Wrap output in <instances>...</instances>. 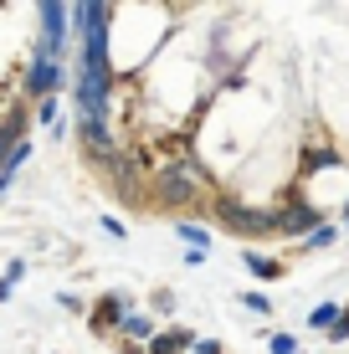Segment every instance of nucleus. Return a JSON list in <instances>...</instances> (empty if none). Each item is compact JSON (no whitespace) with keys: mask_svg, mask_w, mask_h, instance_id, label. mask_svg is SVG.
Returning <instances> with one entry per match:
<instances>
[{"mask_svg":"<svg viewBox=\"0 0 349 354\" xmlns=\"http://www.w3.org/2000/svg\"><path fill=\"white\" fill-rule=\"evenodd\" d=\"M211 195V175L206 165L196 160V154H175V160H164L160 169H149V205L154 211H175L180 221H185L190 211H200Z\"/></svg>","mask_w":349,"mask_h":354,"instance_id":"nucleus-1","label":"nucleus"},{"mask_svg":"<svg viewBox=\"0 0 349 354\" xmlns=\"http://www.w3.org/2000/svg\"><path fill=\"white\" fill-rule=\"evenodd\" d=\"M211 216L221 221V231H232V236L247 241V247H257V241H278V211H272V205H252L236 190H216Z\"/></svg>","mask_w":349,"mask_h":354,"instance_id":"nucleus-2","label":"nucleus"},{"mask_svg":"<svg viewBox=\"0 0 349 354\" xmlns=\"http://www.w3.org/2000/svg\"><path fill=\"white\" fill-rule=\"evenodd\" d=\"M103 180H108V190H113L124 205H149V175H144L139 149H118L113 160L103 165Z\"/></svg>","mask_w":349,"mask_h":354,"instance_id":"nucleus-3","label":"nucleus"},{"mask_svg":"<svg viewBox=\"0 0 349 354\" xmlns=\"http://www.w3.org/2000/svg\"><path fill=\"white\" fill-rule=\"evenodd\" d=\"M36 21H41L36 57H52V62H62L67 41H72V6H62V0H41V6H36Z\"/></svg>","mask_w":349,"mask_h":354,"instance_id":"nucleus-4","label":"nucleus"},{"mask_svg":"<svg viewBox=\"0 0 349 354\" xmlns=\"http://www.w3.org/2000/svg\"><path fill=\"white\" fill-rule=\"evenodd\" d=\"M72 129H77V149L88 154L93 165H108L124 144H118V133H113V124H103V118H72Z\"/></svg>","mask_w":349,"mask_h":354,"instance_id":"nucleus-5","label":"nucleus"},{"mask_svg":"<svg viewBox=\"0 0 349 354\" xmlns=\"http://www.w3.org/2000/svg\"><path fill=\"white\" fill-rule=\"evenodd\" d=\"M67 82V62H52V57H31L26 77H21V88H26V97H57V88Z\"/></svg>","mask_w":349,"mask_h":354,"instance_id":"nucleus-6","label":"nucleus"},{"mask_svg":"<svg viewBox=\"0 0 349 354\" xmlns=\"http://www.w3.org/2000/svg\"><path fill=\"white\" fill-rule=\"evenodd\" d=\"M134 313V298L129 292H103L98 303H93V328L98 334H118V324Z\"/></svg>","mask_w":349,"mask_h":354,"instance_id":"nucleus-7","label":"nucleus"},{"mask_svg":"<svg viewBox=\"0 0 349 354\" xmlns=\"http://www.w3.org/2000/svg\"><path fill=\"white\" fill-rule=\"evenodd\" d=\"M242 267L257 277V283H283L287 277V262L272 257V252H262V247H242Z\"/></svg>","mask_w":349,"mask_h":354,"instance_id":"nucleus-8","label":"nucleus"},{"mask_svg":"<svg viewBox=\"0 0 349 354\" xmlns=\"http://www.w3.org/2000/svg\"><path fill=\"white\" fill-rule=\"evenodd\" d=\"M154 334H160V319H154V313H144V308H134L124 324H118V339H124V344H149Z\"/></svg>","mask_w":349,"mask_h":354,"instance_id":"nucleus-9","label":"nucleus"},{"mask_svg":"<svg viewBox=\"0 0 349 354\" xmlns=\"http://www.w3.org/2000/svg\"><path fill=\"white\" fill-rule=\"evenodd\" d=\"M339 236H344V226H334V221H323L319 231H314V236H303V241H298V257H314V252H329V247H339Z\"/></svg>","mask_w":349,"mask_h":354,"instance_id":"nucleus-10","label":"nucleus"},{"mask_svg":"<svg viewBox=\"0 0 349 354\" xmlns=\"http://www.w3.org/2000/svg\"><path fill=\"white\" fill-rule=\"evenodd\" d=\"M339 313H344V303H334V298H323V303H314V308L303 313V324L314 328V334H329L334 324H339Z\"/></svg>","mask_w":349,"mask_h":354,"instance_id":"nucleus-11","label":"nucleus"},{"mask_svg":"<svg viewBox=\"0 0 349 354\" xmlns=\"http://www.w3.org/2000/svg\"><path fill=\"white\" fill-rule=\"evenodd\" d=\"M175 236L185 241V252H211V226L206 221H190L185 216V221H175Z\"/></svg>","mask_w":349,"mask_h":354,"instance_id":"nucleus-12","label":"nucleus"},{"mask_svg":"<svg viewBox=\"0 0 349 354\" xmlns=\"http://www.w3.org/2000/svg\"><path fill=\"white\" fill-rule=\"evenodd\" d=\"M267 354H303V349H298V334L272 328V334H267Z\"/></svg>","mask_w":349,"mask_h":354,"instance_id":"nucleus-13","label":"nucleus"},{"mask_svg":"<svg viewBox=\"0 0 349 354\" xmlns=\"http://www.w3.org/2000/svg\"><path fill=\"white\" fill-rule=\"evenodd\" d=\"M149 313H154V319H170V313H175V288H154L149 292Z\"/></svg>","mask_w":349,"mask_h":354,"instance_id":"nucleus-14","label":"nucleus"},{"mask_svg":"<svg viewBox=\"0 0 349 354\" xmlns=\"http://www.w3.org/2000/svg\"><path fill=\"white\" fill-rule=\"evenodd\" d=\"M242 308L257 313V319H267V313H272V298H267L262 288H247V292H242Z\"/></svg>","mask_w":349,"mask_h":354,"instance_id":"nucleus-15","label":"nucleus"},{"mask_svg":"<svg viewBox=\"0 0 349 354\" xmlns=\"http://www.w3.org/2000/svg\"><path fill=\"white\" fill-rule=\"evenodd\" d=\"M36 124L57 129V124H62V103H57V97H41V103H36Z\"/></svg>","mask_w":349,"mask_h":354,"instance_id":"nucleus-16","label":"nucleus"},{"mask_svg":"<svg viewBox=\"0 0 349 354\" xmlns=\"http://www.w3.org/2000/svg\"><path fill=\"white\" fill-rule=\"evenodd\" d=\"M144 354H185V349H180L175 339H170V328H160V334H154L149 344H144Z\"/></svg>","mask_w":349,"mask_h":354,"instance_id":"nucleus-17","label":"nucleus"},{"mask_svg":"<svg viewBox=\"0 0 349 354\" xmlns=\"http://www.w3.org/2000/svg\"><path fill=\"white\" fill-rule=\"evenodd\" d=\"M323 339H329V344H349V303H344L339 324H334V328H329V334H323Z\"/></svg>","mask_w":349,"mask_h":354,"instance_id":"nucleus-18","label":"nucleus"},{"mask_svg":"<svg viewBox=\"0 0 349 354\" xmlns=\"http://www.w3.org/2000/svg\"><path fill=\"white\" fill-rule=\"evenodd\" d=\"M98 226H103V231H108V236H113V241H124V236H129V226H124V221H118V216H103V221H98Z\"/></svg>","mask_w":349,"mask_h":354,"instance_id":"nucleus-19","label":"nucleus"},{"mask_svg":"<svg viewBox=\"0 0 349 354\" xmlns=\"http://www.w3.org/2000/svg\"><path fill=\"white\" fill-rule=\"evenodd\" d=\"M196 354H226V344H221V339H200Z\"/></svg>","mask_w":349,"mask_h":354,"instance_id":"nucleus-20","label":"nucleus"}]
</instances>
